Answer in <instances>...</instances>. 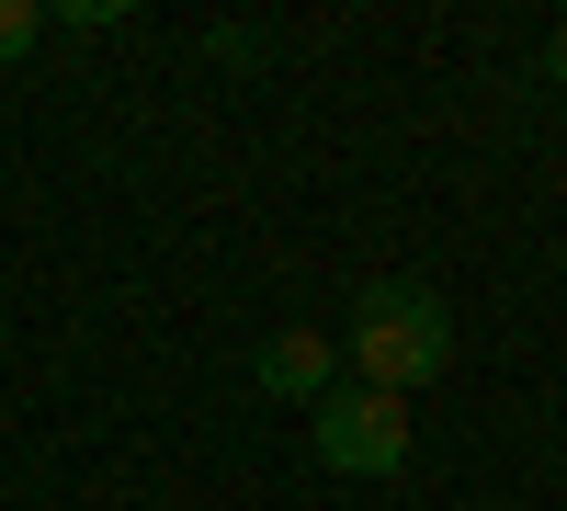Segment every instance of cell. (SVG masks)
Listing matches in <instances>:
<instances>
[{
	"mask_svg": "<svg viewBox=\"0 0 567 511\" xmlns=\"http://www.w3.org/2000/svg\"><path fill=\"white\" fill-rule=\"evenodd\" d=\"M34 45H45V0H0V69L34 58Z\"/></svg>",
	"mask_w": 567,
	"mask_h": 511,
	"instance_id": "277c9868",
	"label": "cell"
},
{
	"mask_svg": "<svg viewBox=\"0 0 567 511\" xmlns=\"http://www.w3.org/2000/svg\"><path fill=\"white\" fill-rule=\"evenodd\" d=\"M307 443H318L329 478H398V467H409V398L341 376V387L307 409Z\"/></svg>",
	"mask_w": 567,
	"mask_h": 511,
	"instance_id": "7a4b0ae2",
	"label": "cell"
},
{
	"mask_svg": "<svg viewBox=\"0 0 567 511\" xmlns=\"http://www.w3.org/2000/svg\"><path fill=\"white\" fill-rule=\"evenodd\" d=\"M250 387L261 398H329V387H341V341H329V330H272L261 352H250Z\"/></svg>",
	"mask_w": 567,
	"mask_h": 511,
	"instance_id": "3957f363",
	"label": "cell"
},
{
	"mask_svg": "<svg viewBox=\"0 0 567 511\" xmlns=\"http://www.w3.org/2000/svg\"><path fill=\"white\" fill-rule=\"evenodd\" d=\"M545 69H556V91H567V23H556V34H545Z\"/></svg>",
	"mask_w": 567,
	"mask_h": 511,
	"instance_id": "5b68a950",
	"label": "cell"
},
{
	"mask_svg": "<svg viewBox=\"0 0 567 511\" xmlns=\"http://www.w3.org/2000/svg\"><path fill=\"white\" fill-rule=\"evenodd\" d=\"M454 364V307L409 273H374L352 296V387H386V398H420Z\"/></svg>",
	"mask_w": 567,
	"mask_h": 511,
	"instance_id": "6da1fadb",
	"label": "cell"
}]
</instances>
